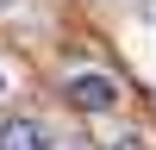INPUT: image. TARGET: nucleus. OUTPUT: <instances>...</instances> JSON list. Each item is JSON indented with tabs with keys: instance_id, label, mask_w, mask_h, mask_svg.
Listing matches in <instances>:
<instances>
[{
	"instance_id": "20e7f679",
	"label": "nucleus",
	"mask_w": 156,
	"mask_h": 150,
	"mask_svg": "<svg viewBox=\"0 0 156 150\" xmlns=\"http://www.w3.org/2000/svg\"><path fill=\"white\" fill-rule=\"evenodd\" d=\"M0 6H19V0H0Z\"/></svg>"
},
{
	"instance_id": "7ed1b4c3",
	"label": "nucleus",
	"mask_w": 156,
	"mask_h": 150,
	"mask_svg": "<svg viewBox=\"0 0 156 150\" xmlns=\"http://www.w3.org/2000/svg\"><path fill=\"white\" fill-rule=\"evenodd\" d=\"M106 150H144V138H119V144H106Z\"/></svg>"
},
{
	"instance_id": "f257e3e1",
	"label": "nucleus",
	"mask_w": 156,
	"mask_h": 150,
	"mask_svg": "<svg viewBox=\"0 0 156 150\" xmlns=\"http://www.w3.org/2000/svg\"><path fill=\"white\" fill-rule=\"evenodd\" d=\"M62 94H69L81 112H112V106H119V81H112V75H100V69L69 75V88H62Z\"/></svg>"
},
{
	"instance_id": "f03ea898",
	"label": "nucleus",
	"mask_w": 156,
	"mask_h": 150,
	"mask_svg": "<svg viewBox=\"0 0 156 150\" xmlns=\"http://www.w3.org/2000/svg\"><path fill=\"white\" fill-rule=\"evenodd\" d=\"M0 150H50V131L37 119H6L0 125Z\"/></svg>"
}]
</instances>
